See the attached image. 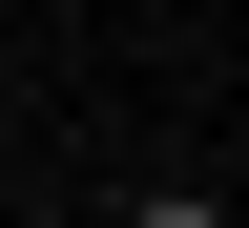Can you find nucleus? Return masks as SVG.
I'll list each match as a JSON object with an SVG mask.
<instances>
[{
	"label": "nucleus",
	"mask_w": 249,
	"mask_h": 228,
	"mask_svg": "<svg viewBox=\"0 0 249 228\" xmlns=\"http://www.w3.org/2000/svg\"><path fill=\"white\" fill-rule=\"evenodd\" d=\"M124 228H249L229 187H124Z\"/></svg>",
	"instance_id": "nucleus-1"
},
{
	"label": "nucleus",
	"mask_w": 249,
	"mask_h": 228,
	"mask_svg": "<svg viewBox=\"0 0 249 228\" xmlns=\"http://www.w3.org/2000/svg\"><path fill=\"white\" fill-rule=\"evenodd\" d=\"M0 145H21V104H0Z\"/></svg>",
	"instance_id": "nucleus-2"
}]
</instances>
